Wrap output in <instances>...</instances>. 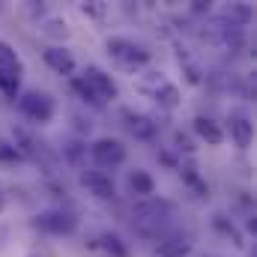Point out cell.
<instances>
[{"instance_id": "obj_16", "label": "cell", "mask_w": 257, "mask_h": 257, "mask_svg": "<svg viewBox=\"0 0 257 257\" xmlns=\"http://www.w3.org/2000/svg\"><path fill=\"white\" fill-rule=\"evenodd\" d=\"M159 90H162V93H156V96L162 99V105L174 108V105H177V87H171V84H165V81H162V84H159Z\"/></svg>"}, {"instance_id": "obj_15", "label": "cell", "mask_w": 257, "mask_h": 257, "mask_svg": "<svg viewBox=\"0 0 257 257\" xmlns=\"http://www.w3.org/2000/svg\"><path fill=\"white\" fill-rule=\"evenodd\" d=\"M105 248H108L114 257H128L123 239H120V236H114V233H108V236H105Z\"/></svg>"}, {"instance_id": "obj_10", "label": "cell", "mask_w": 257, "mask_h": 257, "mask_svg": "<svg viewBox=\"0 0 257 257\" xmlns=\"http://www.w3.org/2000/svg\"><path fill=\"white\" fill-rule=\"evenodd\" d=\"M128 186H132V192L135 194H141V197H150L153 194V177L150 174H144V171H135L132 177H128Z\"/></svg>"}, {"instance_id": "obj_13", "label": "cell", "mask_w": 257, "mask_h": 257, "mask_svg": "<svg viewBox=\"0 0 257 257\" xmlns=\"http://www.w3.org/2000/svg\"><path fill=\"white\" fill-rule=\"evenodd\" d=\"M18 54L6 45V42H0V72H12V75H18Z\"/></svg>"}, {"instance_id": "obj_3", "label": "cell", "mask_w": 257, "mask_h": 257, "mask_svg": "<svg viewBox=\"0 0 257 257\" xmlns=\"http://www.w3.org/2000/svg\"><path fill=\"white\" fill-rule=\"evenodd\" d=\"M84 87L93 93L96 102H99V99H114V96H117V84L111 81V75H105V72L96 69V66H90V69L84 72Z\"/></svg>"}, {"instance_id": "obj_12", "label": "cell", "mask_w": 257, "mask_h": 257, "mask_svg": "<svg viewBox=\"0 0 257 257\" xmlns=\"http://www.w3.org/2000/svg\"><path fill=\"white\" fill-rule=\"evenodd\" d=\"M186 254H189V242H183V239L159 242V257H186Z\"/></svg>"}, {"instance_id": "obj_4", "label": "cell", "mask_w": 257, "mask_h": 257, "mask_svg": "<svg viewBox=\"0 0 257 257\" xmlns=\"http://www.w3.org/2000/svg\"><path fill=\"white\" fill-rule=\"evenodd\" d=\"M81 183L96 194V197H102V200H111V197L117 194L114 180H111L108 174H102V171H87V174H81Z\"/></svg>"}, {"instance_id": "obj_9", "label": "cell", "mask_w": 257, "mask_h": 257, "mask_svg": "<svg viewBox=\"0 0 257 257\" xmlns=\"http://www.w3.org/2000/svg\"><path fill=\"white\" fill-rule=\"evenodd\" d=\"M194 132H197L206 144H221V138H224L221 128L215 126L212 120H206V117H197V120H194Z\"/></svg>"}, {"instance_id": "obj_11", "label": "cell", "mask_w": 257, "mask_h": 257, "mask_svg": "<svg viewBox=\"0 0 257 257\" xmlns=\"http://www.w3.org/2000/svg\"><path fill=\"white\" fill-rule=\"evenodd\" d=\"M126 117H128V128H132L135 138H153L156 126L150 123V117H138V114H126Z\"/></svg>"}, {"instance_id": "obj_5", "label": "cell", "mask_w": 257, "mask_h": 257, "mask_svg": "<svg viewBox=\"0 0 257 257\" xmlns=\"http://www.w3.org/2000/svg\"><path fill=\"white\" fill-rule=\"evenodd\" d=\"M108 51H111L120 63H126V66L147 63V51L138 48V45H132V42H126V39H111V42H108Z\"/></svg>"}, {"instance_id": "obj_1", "label": "cell", "mask_w": 257, "mask_h": 257, "mask_svg": "<svg viewBox=\"0 0 257 257\" xmlns=\"http://www.w3.org/2000/svg\"><path fill=\"white\" fill-rule=\"evenodd\" d=\"M21 111L36 123H48L54 117V102H51V96H45L39 90H30V93L21 96Z\"/></svg>"}, {"instance_id": "obj_18", "label": "cell", "mask_w": 257, "mask_h": 257, "mask_svg": "<svg viewBox=\"0 0 257 257\" xmlns=\"http://www.w3.org/2000/svg\"><path fill=\"white\" fill-rule=\"evenodd\" d=\"M0 209H3V197H0Z\"/></svg>"}, {"instance_id": "obj_8", "label": "cell", "mask_w": 257, "mask_h": 257, "mask_svg": "<svg viewBox=\"0 0 257 257\" xmlns=\"http://www.w3.org/2000/svg\"><path fill=\"white\" fill-rule=\"evenodd\" d=\"M230 135H233V141H236V147H251V135H254V128L248 120H242V117H236V120H230Z\"/></svg>"}, {"instance_id": "obj_6", "label": "cell", "mask_w": 257, "mask_h": 257, "mask_svg": "<svg viewBox=\"0 0 257 257\" xmlns=\"http://www.w3.org/2000/svg\"><path fill=\"white\" fill-rule=\"evenodd\" d=\"M36 224L42 230H51V233H72L75 230V218L72 215H63V212H45Z\"/></svg>"}, {"instance_id": "obj_14", "label": "cell", "mask_w": 257, "mask_h": 257, "mask_svg": "<svg viewBox=\"0 0 257 257\" xmlns=\"http://www.w3.org/2000/svg\"><path fill=\"white\" fill-rule=\"evenodd\" d=\"M0 90H3L6 96H15V93H18V75H12V72H0Z\"/></svg>"}, {"instance_id": "obj_17", "label": "cell", "mask_w": 257, "mask_h": 257, "mask_svg": "<svg viewBox=\"0 0 257 257\" xmlns=\"http://www.w3.org/2000/svg\"><path fill=\"white\" fill-rule=\"evenodd\" d=\"M21 153L15 150V147H9V144H0V162H15Z\"/></svg>"}, {"instance_id": "obj_7", "label": "cell", "mask_w": 257, "mask_h": 257, "mask_svg": "<svg viewBox=\"0 0 257 257\" xmlns=\"http://www.w3.org/2000/svg\"><path fill=\"white\" fill-rule=\"evenodd\" d=\"M45 60H48L51 69H57L60 75H69V72L75 69V60L66 54L63 48H48V51H45Z\"/></svg>"}, {"instance_id": "obj_2", "label": "cell", "mask_w": 257, "mask_h": 257, "mask_svg": "<svg viewBox=\"0 0 257 257\" xmlns=\"http://www.w3.org/2000/svg\"><path fill=\"white\" fill-rule=\"evenodd\" d=\"M90 153L99 168H114V165H123V159H126V147L117 138H99Z\"/></svg>"}]
</instances>
